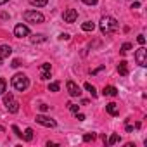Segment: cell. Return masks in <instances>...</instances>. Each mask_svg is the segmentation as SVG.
Returning a JSON list of instances; mask_svg holds the SVG:
<instances>
[{"label": "cell", "mask_w": 147, "mask_h": 147, "mask_svg": "<svg viewBox=\"0 0 147 147\" xmlns=\"http://www.w3.org/2000/svg\"><path fill=\"white\" fill-rule=\"evenodd\" d=\"M99 28H100L102 35H113V33L118 31L119 24H118V21H116L114 18H111V16H104V18L100 19V23H99Z\"/></svg>", "instance_id": "1"}, {"label": "cell", "mask_w": 147, "mask_h": 147, "mask_svg": "<svg viewBox=\"0 0 147 147\" xmlns=\"http://www.w3.org/2000/svg\"><path fill=\"white\" fill-rule=\"evenodd\" d=\"M11 82H12V87H14L18 92H24V90L30 87V80H28L26 75H23V73H16Z\"/></svg>", "instance_id": "2"}, {"label": "cell", "mask_w": 147, "mask_h": 147, "mask_svg": "<svg viewBox=\"0 0 147 147\" xmlns=\"http://www.w3.org/2000/svg\"><path fill=\"white\" fill-rule=\"evenodd\" d=\"M4 104H5L7 111L12 113V114H16V113L19 111V102L14 99V95H12L11 92H9V94H4Z\"/></svg>", "instance_id": "3"}, {"label": "cell", "mask_w": 147, "mask_h": 147, "mask_svg": "<svg viewBox=\"0 0 147 147\" xmlns=\"http://www.w3.org/2000/svg\"><path fill=\"white\" fill-rule=\"evenodd\" d=\"M43 14L42 12H36V11H26L24 12V21L26 23H31V24H38V23H43Z\"/></svg>", "instance_id": "4"}, {"label": "cell", "mask_w": 147, "mask_h": 147, "mask_svg": "<svg viewBox=\"0 0 147 147\" xmlns=\"http://www.w3.org/2000/svg\"><path fill=\"white\" fill-rule=\"evenodd\" d=\"M135 61H137V64L142 66V67L147 66V50H145L144 47H140V49L135 52Z\"/></svg>", "instance_id": "5"}, {"label": "cell", "mask_w": 147, "mask_h": 147, "mask_svg": "<svg viewBox=\"0 0 147 147\" xmlns=\"http://www.w3.org/2000/svg\"><path fill=\"white\" fill-rule=\"evenodd\" d=\"M36 123H40V125H43V126H47V128H54V126H55V121H54L52 118L45 116V114H36Z\"/></svg>", "instance_id": "6"}, {"label": "cell", "mask_w": 147, "mask_h": 147, "mask_svg": "<svg viewBox=\"0 0 147 147\" xmlns=\"http://www.w3.org/2000/svg\"><path fill=\"white\" fill-rule=\"evenodd\" d=\"M66 88H67V92H69V95H71V97H80V95H82L80 87H78L75 82H71V80L66 83Z\"/></svg>", "instance_id": "7"}, {"label": "cell", "mask_w": 147, "mask_h": 147, "mask_svg": "<svg viewBox=\"0 0 147 147\" xmlns=\"http://www.w3.org/2000/svg\"><path fill=\"white\" fill-rule=\"evenodd\" d=\"M28 35H30V28H28L26 24H18V26L14 28V36L23 38V36H28Z\"/></svg>", "instance_id": "8"}, {"label": "cell", "mask_w": 147, "mask_h": 147, "mask_svg": "<svg viewBox=\"0 0 147 147\" xmlns=\"http://www.w3.org/2000/svg\"><path fill=\"white\" fill-rule=\"evenodd\" d=\"M62 18H64L66 23H75L76 18H78V11H76V9H67V11L62 14Z\"/></svg>", "instance_id": "9"}, {"label": "cell", "mask_w": 147, "mask_h": 147, "mask_svg": "<svg viewBox=\"0 0 147 147\" xmlns=\"http://www.w3.org/2000/svg\"><path fill=\"white\" fill-rule=\"evenodd\" d=\"M50 71H52L50 64H49V62H43L42 67H40V78H42V80H49V78H50Z\"/></svg>", "instance_id": "10"}, {"label": "cell", "mask_w": 147, "mask_h": 147, "mask_svg": "<svg viewBox=\"0 0 147 147\" xmlns=\"http://www.w3.org/2000/svg\"><path fill=\"white\" fill-rule=\"evenodd\" d=\"M11 54H12V49H11L9 45H0V64H2L4 59L9 57Z\"/></svg>", "instance_id": "11"}, {"label": "cell", "mask_w": 147, "mask_h": 147, "mask_svg": "<svg viewBox=\"0 0 147 147\" xmlns=\"http://www.w3.org/2000/svg\"><path fill=\"white\" fill-rule=\"evenodd\" d=\"M102 95H104V97H116V95H118V90H116V87L109 85V87H104Z\"/></svg>", "instance_id": "12"}, {"label": "cell", "mask_w": 147, "mask_h": 147, "mask_svg": "<svg viewBox=\"0 0 147 147\" xmlns=\"http://www.w3.org/2000/svg\"><path fill=\"white\" fill-rule=\"evenodd\" d=\"M118 73H119L121 76H128L130 69H128V62H126V61H121V62L118 64Z\"/></svg>", "instance_id": "13"}, {"label": "cell", "mask_w": 147, "mask_h": 147, "mask_svg": "<svg viewBox=\"0 0 147 147\" xmlns=\"http://www.w3.org/2000/svg\"><path fill=\"white\" fill-rule=\"evenodd\" d=\"M106 111H107L111 116H118V114H119V107H118V104H114V102H109V104L106 106Z\"/></svg>", "instance_id": "14"}, {"label": "cell", "mask_w": 147, "mask_h": 147, "mask_svg": "<svg viewBox=\"0 0 147 147\" xmlns=\"http://www.w3.org/2000/svg\"><path fill=\"white\" fill-rule=\"evenodd\" d=\"M82 30H83V31H94V30H95V24H94L92 21H85V23L82 24Z\"/></svg>", "instance_id": "15"}, {"label": "cell", "mask_w": 147, "mask_h": 147, "mask_svg": "<svg viewBox=\"0 0 147 147\" xmlns=\"http://www.w3.org/2000/svg\"><path fill=\"white\" fill-rule=\"evenodd\" d=\"M45 40H47L45 35H33V36H31V42H33V43H42V42H45Z\"/></svg>", "instance_id": "16"}, {"label": "cell", "mask_w": 147, "mask_h": 147, "mask_svg": "<svg viewBox=\"0 0 147 147\" xmlns=\"http://www.w3.org/2000/svg\"><path fill=\"white\" fill-rule=\"evenodd\" d=\"M23 137H24V140H26V142H31V140H33V128H26Z\"/></svg>", "instance_id": "17"}, {"label": "cell", "mask_w": 147, "mask_h": 147, "mask_svg": "<svg viewBox=\"0 0 147 147\" xmlns=\"http://www.w3.org/2000/svg\"><path fill=\"white\" fill-rule=\"evenodd\" d=\"M30 4L35 5V7H43V5L49 4V0H30Z\"/></svg>", "instance_id": "18"}, {"label": "cell", "mask_w": 147, "mask_h": 147, "mask_svg": "<svg viewBox=\"0 0 147 147\" xmlns=\"http://www.w3.org/2000/svg\"><path fill=\"white\" fill-rule=\"evenodd\" d=\"M130 50H131V43H128V42H126V43H123V45H121V49H119V52H121V54H128Z\"/></svg>", "instance_id": "19"}, {"label": "cell", "mask_w": 147, "mask_h": 147, "mask_svg": "<svg viewBox=\"0 0 147 147\" xmlns=\"http://www.w3.org/2000/svg\"><path fill=\"white\" fill-rule=\"evenodd\" d=\"M85 90H87V92H90V94H92V97H97V92H95V87H94V85L85 83Z\"/></svg>", "instance_id": "20"}, {"label": "cell", "mask_w": 147, "mask_h": 147, "mask_svg": "<svg viewBox=\"0 0 147 147\" xmlns=\"http://www.w3.org/2000/svg\"><path fill=\"white\" fill-rule=\"evenodd\" d=\"M59 88H61L59 82H52V83L49 85V90H50V92H59Z\"/></svg>", "instance_id": "21"}, {"label": "cell", "mask_w": 147, "mask_h": 147, "mask_svg": "<svg viewBox=\"0 0 147 147\" xmlns=\"http://www.w3.org/2000/svg\"><path fill=\"white\" fill-rule=\"evenodd\" d=\"M118 142H119V135H118V133L111 135V138L107 140V144H109V145H114V144H118Z\"/></svg>", "instance_id": "22"}, {"label": "cell", "mask_w": 147, "mask_h": 147, "mask_svg": "<svg viewBox=\"0 0 147 147\" xmlns=\"http://www.w3.org/2000/svg\"><path fill=\"white\" fill-rule=\"evenodd\" d=\"M5 88H7V82L4 78H0V95L5 94Z\"/></svg>", "instance_id": "23"}, {"label": "cell", "mask_w": 147, "mask_h": 147, "mask_svg": "<svg viewBox=\"0 0 147 147\" xmlns=\"http://www.w3.org/2000/svg\"><path fill=\"white\" fill-rule=\"evenodd\" d=\"M12 131L16 133V137H19V138H23V133H21V130L16 126V125H12Z\"/></svg>", "instance_id": "24"}, {"label": "cell", "mask_w": 147, "mask_h": 147, "mask_svg": "<svg viewBox=\"0 0 147 147\" xmlns=\"http://www.w3.org/2000/svg\"><path fill=\"white\" fill-rule=\"evenodd\" d=\"M94 138H95V133H87V135L83 137L85 142H90V140H94Z\"/></svg>", "instance_id": "25"}, {"label": "cell", "mask_w": 147, "mask_h": 147, "mask_svg": "<svg viewBox=\"0 0 147 147\" xmlns=\"http://www.w3.org/2000/svg\"><path fill=\"white\" fill-rule=\"evenodd\" d=\"M67 107H69L71 113H75V114L78 113V106H76V104H67Z\"/></svg>", "instance_id": "26"}, {"label": "cell", "mask_w": 147, "mask_h": 147, "mask_svg": "<svg viewBox=\"0 0 147 147\" xmlns=\"http://www.w3.org/2000/svg\"><path fill=\"white\" fill-rule=\"evenodd\" d=\"M82 2H83V4H87V5H95L99 0H82Z\"/></svg>", "instance_id": "27"}, {"label": "cell", "mask_w": 147, "mask_h": 147, "mask_svg": "<svg viewBox=\"0 0 147 147\" xmlns=\"http://www.w3.org/2000/svg\"><path fill=\"white\" fill-rule=\"evenodd\" d=\"M71 36H69V33H61L59 35V40H69Z\"/></svg>", "instance_id": "28"}, {"label": "cell", "mask_w": 147, "mask_h": 147, "mask_svg": "<svg viewBox=\"0 0 147 147\" xmlns=\"http://www.w3.org/2000/svg\"><path fill=\"white\" fill-rule=\"evenodd\" d=\"M137 42H138L140 45H144V43H145V36H144V35H138V36H137Z\"/></svg>", "instance_id": "29"}, {"label": "cell", "mask_w": 147, "mask_h": 147, "mask_svg": "<svg viewBox=\"0 0 147 147\" xmlns=\"http://www.w3.org/2000/svg\"><path fill=\"white\" fill-rule=\"evenodd\" d=\"M11 66H12V67H19V66H21V62H19V59H14Z\"/></svg>", "instance_id": "30"}, {"label": "cell", "mask_w": 147, "mask_h": 147, "mask_svg": "<svg viewBox=\"0 0 147 147\" xmlns=\"http://www.w3.org/2000/svg\"><path fill=\"white\" fill-rule=\"evenodd\" d=\"M76 119H78V121H83V119H85V116H83L82 113H76Z\"/></svg>", "instance_id": "31"}, {"label": "cell", "mask_w": 147, "mask_h": 147, "mask_svg": "<svg viewBox=\"0 0 147 147\" xmlns=\"http://www.w3.org/2000/svg\"><path fill=\"white\" fill-rule=\"evenodd\" d=\"M40 111H49V106L47 104H40Z\"/></svg>", "instance_id": "32"}, {"label": "cell", "mask_w": 147, "mask_h": 147, "mask_svg": "<svg viewBox=\"0 0 147 147\" xmlns=\"http://www.w3.org/2000/svg\"><path fill=\"white\" fill-rule=\"evenodd\" d=\"M140 7V4L138 2H133V5H131V9H138Z\"/></svg>", "instance_id": "33"}, {"label": "cell", "mask_w": 147, "mask_h": 147, "mask_svg": "<svg viewBox=\"0 0 147 147\" xmlns=\"http://www.w3.org/2000/svg\"><path fill=\"white\" fill-rule=\"evenodd\" d=\"M9 0H0V5H4V4H7Z\"/></svg>", "instance_id": "34"}]
</instances>
